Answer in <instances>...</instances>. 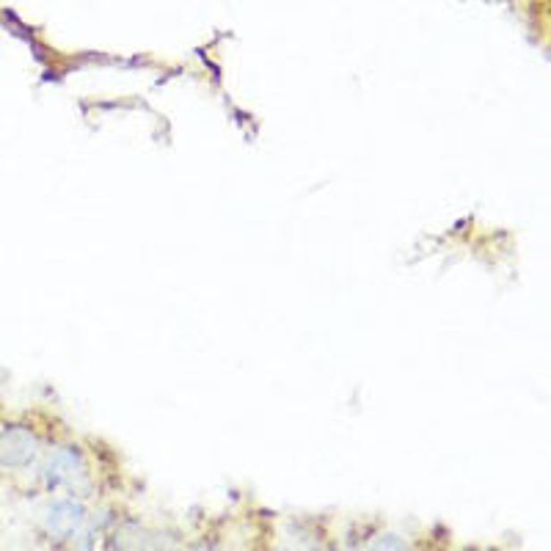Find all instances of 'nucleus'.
<instances>
[{"instance_id": "f257e3e1", "label": "nucleus", "mask_w": 551, "mask_h": 551, "mask_svg": "<svg viewBox=\"0 0 551 551\" xmlns=\"http://www.w3.org/2000/svg\"><path fill=\"white\" fill-rule=\"evenodd\" d=\"M37 453V438L25 428H9L0 433V466H22Z\"/></svg>"}, {"instance_id": "f03ea898", "label": "nucleus", "mask_w": 551, "mask_h": 551, "mask_svg": "<svg viewBox=\"0 0 551 551\" xmlns=\"http://www.w3.org/2000/svg\"><path fill=\"white\" fill-rule=\"evenodd\" d=\"M81 524H83V510L75 507V504H69V502H61L50 513V532L53 535L66 538V535H72Z\"/></svg>"}]
</instances>
